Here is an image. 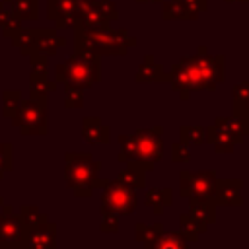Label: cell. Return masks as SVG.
Returning a JSON list of instances; mask_svg holds the SVG:
<instances>
[{
  "instance_id": "19",
  "label": "cell",
  "mask_w": 249,
  "mask_h": 249,
  "mask_svg": "<svg viewBox=\"0 0 249 249\" xmlns=\"http://www.w3.org/2000/svg\"><path fill=\"white\" fill-rule=\"evenodd\" d=\"M189 200V214L198 218L204 224H214L216 222V200L212 196H191Z\"/></svg>"
},
{
  "instance_id": "33",
  "label": "cell",
  "mask_w": 249,
  "mask_h": 249,
  "mask_svg": "<svg viewBox=\"0 0 249 249\" xmlns=\"http://www.w3.org/2000/svg\"><path fill=\"white\" fill-rule=\"evenodd\" d=\"M231 97H233V113H237L243 107V103L249 99V80L237 82L231 89Z\"/></svg>"
},
{
  "instance_id": "17",
  "label": "cell",
  "mask_w": 249,
  "mask_h": 249,
  "mask_svg": "<svg viewBox=\"0 0 249 249\" xmlns=\"http://www.w3.org/2000/svg\"><path fill=\"white\" fill-rule=\"evenodd\" d=\"M4 35L8 39H12V45L19 49L21 54L29 56L31 53H35V41H37V29L33 27H23V25H18V27H10V29H4Z\"/></svg>"
},
{
  "instance_id": "11",
  "label": "cell",
  "mask_w": 249,
  "mask_h": 249,
  "mask_svg": "<svg viewBox=\"0 0 249 249\" xmlns=\"http://www.w3.org/2000/svg\"><path fill=\"white\" fill-rule=\"evenodd\" d=\"M78 12V0H47V18L54 21V27H74Z\"/></svg>"
},
{
  "instance_id": "8",
  "label": "cell",
  "mask_w": 249,
  "mask_h": 249,
  "mask_svg": "<svg viewBox=\"0 0 249 249\" xmlns=\"http://www.w3.org/2000/svg\"><path fill=\"white\" fill-rule=\"evenodd\" d=\"M21 134L27 136H45L49 132L47 124V99H21L16 115L10 119Z\"/></svg>"
},
{
  "instance_id": "9",
  "label": "cell",
  "mask_w": 249,
  "mask_h": 249,
  "mask_svg": "<svg viewBox=\"0 0 249 249\" xmlns=\"http://www.w3.org/2000/svg\"><path fill=\"white\" fill-rule=\"evenodd\" d=\"M0 212V249H25L27 243V231L23 218L16 214L14 206L2 204Z\"/></svg>"
},
{
  "instance_id": "26",
  "label": "cell",
  "mask_w": 249,
  "mask_h": 249,
  "mask_svg": "<svg viewBox=\"0 0 249 249\" xmlns=\"http://www.w3.org/2000/svg\"><path fill=\"white\" fill-rule=\"evenodd\" d=\"M161 16H163V19H195L193 14L179 0L165 2L163 8H161Z\"/></svg>"
},
{
  "instance_id": "21",
  "label": "cell",
  "mask_w": 249,
  "mask_h": 249,
  "mask_svg": "<svg viewBox=\"0 0 249 249\" xmlns=\"http://www.w3.org/2000/svg\"><path fill=\"white\" fill-rule=\"evenodd\" d=\"M144 204L150 206L156 216H160L165 206H171L173 204V191L169 187H154V189H148L146 195H144Z\"/></svg>"
},
{
  "instance_id": "41",
  "label": "cell",
  "mask_w": 249,
  "mask_h": 249,
  "mask_svg": "<svg viewBox=\"0 0 249 249\" xmlns=\"http://www.w3.org/2000/svg\"><path fill=\"white\" fill-rule=\"evenodd\" d=\"M4 2H8V4H14V2H16V0H4Z\"/></svg>"
},
{
  "instance_id": "4",
  "label": "cell",
  "mask_w": 249,
  "mask_h": 249,
  "mask_svg": "<svg viewBox=\"0 0 249 249\" xmlns=\"http://www.w3.org/2000/svg\"><path fill=\"white\" fill-rule=\"evenodd\" d=\"M99 169L101 163L95 161L89 152H68L64 156V181L80 198H89L93 195Z\"/></svg>"
},
{
  "instance_id": "40",
  "label": "cell",
  "mask_w": 249,
  "mask_h": 249,
  "mask_svg": "<svg viewBox=\"0 0 249 249\" xmlns=\"http://www.w3.org/2000/svg\"><path fill=\"white\" fill-rule=\"evenodd\" d=\"M226 2H230V4H239V2H245V0H226Z\"/></svg>"
},
{
  "instance_id": "10",
  "label": "cell",
  "mask_w": 249,
  "mask_h": 249,
  "mask_svg": "<svg viewBox=\"0 0 249 249\" xmlns=\"http://www.w3.org/2000/svg\"><path fill=\"white\" fill-rule=\"evenodd\" d=\"M216 171L202 169V171H181L179 175V195L183 198L191 196H212L216 187Z\"/></svg>"
},
{
  "instance_id": "39",
  "label": "cell",
  "mask_w": 249,
  "mask_h": 249,
  "mask_svg": "<svg viewBox=\"0 0 249 249\" xmlns=\"http://www.w3.org/2000/svg\"><path fill=\"white\" fill-rule=\"evenodd\" d=\"M138 4H160L161 0H136Z\"/></svg>"
},
{
  "instance_id": "24",
  "label": "cell",
  "mask_w": 249,
  "mask_h": 249,
  "mask_svg": "<svg viewBox=\"0 0 249 249\" xmlns=\"http://www.w3.org/2000/svg\"><path fill=\"white\" fill-rule=\"evenodd\" d=\"M152 249H191V241H187L181 231H167L158 237Z\"/></svg>"
},
{
  "instance_id": "29",
  "label": "cell",
  "mask_w": 249,
  "mask_h": 249,
  "mask_svg": "<svg viewBox=\"0 0 249 249\" xmlns=\"http://www.w3.org/2000/svg\"><path fill=\"white\" fill-rule=\"evenodd\" d=\"M56 82L54 80H39V82H29V97L33 99H47L49 93L56 91Z\"/></svg>"
},
{
  "instance_id": "5",
  "label": "cell",
  "mask_w": 249,
  "mask_h": 249,
  "mask_svg": "<svg viewBox=\"0 0 249 249\" xmlns=\"http://www.w3.org/2000/svg\"><path fill=\"white\" fill-rule=\"evenodd\" d=\"M54 82L89 89L99 82V56L74 53L54 68Z\"/></svg>"
},
{
  "instance_id": "38",
  "label": "cell",
  "mask_w": 249,
  "mask_h": 249,
  "mask_svg": "<svg viewBox=\"0 0 249 249\" xmlns=\"http://www.w3.org/2000/svg\"><path fill=\"white\" fill-rule=\"evenodd\" d=\"M233 115H239V117H245L247 121H249V99L243 103V107L237 111V113H233Z\"/></svg>"
},
{
  "instance_id": "35",
  "label": "cell",
  "mask_w": 249,
  "mask_h": 249,
  "mask_svg": "<svg viewBox=\"0 0 249 249\" xmlns=\"http://www.w3.org/2000/svg\"><path fill=\"white\" fill-rule=\"evenodd\" d=\"M191 160V148L185 142H175L171 146V161L173 163H187Z\"/></svg>"
},
{
  "instance_id": "12",
  "label": "cell",
  "mask_w": 249,
  "mask_h": 249,
  "mask_svg": "<svg viewBox=\"0 0 249 249\" xmlns=\"http://www.w3.org/2000/svg\"><path fill=\"white\" fill-rule=\"evenodd\" d=\"M243 181L241 179H216L212 198L222 206H239L243 204Z\"/></svg>"
},
{
  "instance_id": "22",
  "label": "cell",
  "mask_w": 249,
  "mask_h": 249,
  "mask_svg": "<svg viewBox=\"0 0 249 249\" xmlns=\"http://www.w3.org/2000/svg\"><path fill=\"white\" fill-rule=\"evenodd\" d=\"M161 233H163V226L160 222H154V224L136 222V226H134V239L138 243H142L144 249H152Z\"/></svg>"
},
{
  "instance_id": "31",
  "label": "cell",
  "mask_w": 249,
  "mask_h": 249,
  "mask_svg": "<svg viewBox=\"0 0 249 249\" xmlns=\"http://www.w3.org/2000/svg\"><path fill=\"white\" fill-rule=\"evenodd\" d=\"M2 99H4V109H2V115L6 119H12L19 107V101H21V93L18 89H6L2 93Z\"/></svg>"
},
{
  "instance_id": "43",
  "label": "cell",
  "mask_w": 249,
  "mask_h": 249,
  "mask_svg": "<svg viewBox=\"0 0 249 249\" xmlns=\"http://www.w3.org/2000/svg\"><path fill=\"white\" fill-rule=\"evenodd\" d=\"M245 2H247V4H249V0H245Z\"/></svg>"
},
{
  "instance_id": "42",
  "label": "cell",
  "mask_w": 249,
  "mask_h": 249,
  "mask_svg": "<svg viewBox=\"0 0 249 249\" xmlns=\"http://www.w3.org/2000/svg\"><path fill=\"white\" fill-rule=\"evenodd\" d=\"M2 204H4V198H2V196H0V206H2Z\"/></svg>"
},
{
  "instance_id": "3",
  "label": "cell",
  "mask_w": 249,
  "mask_h": 249,
  "mask_svg": "<svg viewBox=\"0 0 249 249\" xmlns=\"http://www.w3.org/2000/svg\"><path fill=\"white\" fill-rule=\"evenodd\" d=\"M119 156L117 160L121 163H126L130 160H138L154 169V165L163 156V128L152 126V128H138L130 134L119 136Z\"/></svg>"
},
{
  "instance_id": "20",
  "label": "cell",
  "mask_w": 249,
  "mask_h": 249,
  "mask_svg": "<svg viewBox=\"0 0 249 249\" xmlns=\"http://www.w3.org/2000/svg\"><path fill=\"white\" fill-rule=\"evenodd\" d=\"M64 37H58L54 29L49 27H41L37 29V41H35V53H41L45 56H53L56 54V51L64 45Z\"/></svg>"
},
{
  "instance_id": "34",
  "label": "cell",
  "mask_w": 249,
  "mask_h": 249,
  "mask_svg": "<svg viewBox=\"0 0 249 249\" xmlns=\"http://www.w3.org/2000/svg\"><path fill=\"white\" fill-rule=\"evenodd\" d=\"M14 165V146L8 142L0 144V179L4 177L6 171H10Z\"/></svg>"
},
{
  "instance_id": "1",
  "label": "cell",
  "mask_w": 249,
  "mask_h": 249,
  "mask_svg": "<svg viewBox=\"0 0 249 249\" xmlns=\"http://www.w3.org/2000/svg\"><path fill=\"white\" fill-rule=\"evenodd\" d=\"M222 80L224 56L210 54L204 45L198 47L196 54L183 56L169 70V86L181 99H189L195 91H214Z\"/></svg>"
},
{
  "instance_id": "7",
  "label": "cell",
  "mask_w": 249,
  "mask_h": 249,
  "mask_svg": "<svg viewBox=\"0 0 249 249\" xmlns=\"http://www.w3.org/2000/svg\"><path fill=\"white\" fill-rule=\"evenodd\" d=\"M119 19V10L111 0H78L74 29L103 31Z\"/></svg>"
},
{
  "instance_id": "32",
  "label": "cell",
  "mask_w": 249,
  "mask_h": 249,
  "mask_svg": "<svg viewBox=\"0 0 249 249\" xmlns=\"http://www.w3.org/2000/svg\"><path fill=\"white\" fill-rule=\"evenodd\" d=\"M84 91L82 88L64 86V107L66 109H82L84 107Z\"/></svg>"
},
{
  "instance_id": "14",
  "label": "cell",
  "mask_w": 249,
  "mask_h": 249,
  "mask_svg": "<svg viewBox=\"0 0 249 249\" xmlns=\"http://www.w3.org/2000/svg\"><path fill=\"white\" fill-rule=\"evenodd\" d=\"M206 142L212 144L218 154H231L235 150V146H237L233 142V138L230 136V132L226 130L224 117H216L214 124L206 126Z\"/></svg>"
},
{
  "instance_id": "25",
  "label": "cell",
  "mask_w": 249,
  "mask_h": 249,
  "mask_svg": "<svg viewBox=\"0 0 249 249\" xmlns=\"http://www.w3.org/2000/svg\"><path fill=\"white\" fill-rule=\"evenodd\" d=\"M179 140L189 146H202V144H206V126L183 124L179 128Z\"/></svg>"
},
{
  "instance_id": "37",
  "label": "cell",
  "mask_w": 249,
  "mask_h": 249,
  "mask_svg": "<svg viewBox=\"0 0 249 249\" xmlns=\"http://www.w3.org/2000/svg\"><path fill=\"white\" fill-rule=\"evenodd\" d=\"M191 14H193V18L196 19L198 18V14L200 12H204L206 8H208V0H179Z\"/></svg>"
},
{
  "instance_id": "23",
  "label": "cell",
  "mask_w": 249,
  "mask_h": 249,
  "mask_svg": "<svg viewBox=\"0 0 249 249\" xmlns=\"http://www.w3.org/2000/svg\"><path fill=\"white\" fill-rule=\"evenodd\" d=\"M179 224H181V233L185 235L187 241H196L200 233H204L208 230V224L200 222L198 218L191 216L189 212L187 214H181L179 216Z\"/></svg>"
},
{
  "instance_id": "36",
  "label": "cell",
  "mask_w": 249,
  "mask_h": 249,
  "mask_svg": "<svg viewBox=\"0 0 249 249\" xmlns=\"http://www.w3.org/2000/svg\"><path fill=\"white\" fill-rule=\"evenodd\" d=\"M99 230L105 233H113L119 230V216L113 212H101V224Z\"/></svg>"
},
{
  "instance_id": "18",
  "label": "cell",
  "mask_w": 249,
  "mask_h": 249,
  "mask_svg": "<svg viewBox=\"0 0 249 249\" xmlns=\"http://www.w3.org/2000/svg\"><path fill=\"white\" fill-rule=\"evenodd\" d=\"M146 171H150V167L138 160H130L124 163V169L117 175V181L132 187V189H144L146 187Z\"/></svg>"
},
{
  "instance_id": "28",
  "label": "cell",
  "mask_w": 249,
  "mask_h": 249,
  "mask_svg": "<svg viewBox=\"0 0 249 249\" xmlns=\"http://www.w3.org/2000/svg\"><path fill=\"white\" fill-rule=\"evenodd\" d=\"M18 25H21V19H19L14 4L0 0V27L10 29V27H18Z\"/></svg>"
},
{
  "instance_id": "30",
  "label": "cell",
  "mask_w": 249,
  "mask_h": 249,
  "mask_svg": "<svg viewBox=\"0 0 249 249\" xmlns=\"http://www.w3.org/2000/svg\"><path fill=\"white\" fill-rule=\"evenodd\" d=\"M19 216L23 218V222H25L27 228L39 226V224H43V222L49 220V216L43 214V212L39 210V206H33V204H25V206H21V208H19Z\"/></svg>"
},
{
  "instance_id": "27",
  "label": "cell",
  "mask_w": 249,
  "mask_h": 249,
  "mask_svg": "<svg viewBox=\"0 0 249 249\" xmlns=\"http://www.w3.org/2000/svg\"><path fill=\"white\" fill-rule=\"evenodd\" d=\"M14 8L21 21H35L39 18V0H16Z\"/></svg>"
},
{
  "instance_id": "13",
  "label": "cell",
  "mask_w": 249,
  "mask_h": 249,
  "mask_svg": "<svg viewBox=\"0 0 249 249\" xmlns=\"http://www.w3.org/2000/svg\"><path fill=\"white\" fill-rule=\"evenodd\" d=\"M25 249H56V224L47 220L29 228Z\"/></svg>"
},
{
  "instance_id": "2",
  "label": "cell",
  "mask_w": 249,
  "mask_h": 249,
  "mask_svg": "<svg viewBox=\"0 0 249 249\" xmlns=\"http://www.w3.org/2000/svg\"><path fill=\"white\" fill-rule=\"evenodd\" d=\"M136 39L124 29H103V31H80L74 29V53L93 56H124Z\"/></svg>"
},
{
  "instance_id": "16",
  "label": "cell",
  "mask_w": 249,
  "mask_h": 249,
  "mask_svg": "<svg viewBox=\"0 0 249 249\" xmlns=\"http://www.w3.org/2000/svg\"><path fill=\"white\" fill-rule=\"evenodd\" d=\"M82 138L84 142L95 144H109L111 142V128L103 124L97 117H86L82 121Z\"/></svg>"
},
{
  "instance_id": "15",
  "label": "cell",
  "mask_w": 249,
  "mask_h": 249,
  "mask_svg": "<svg viewBox=\"0 0 249 249\" xmlns=\"http://www.w3.org/2000/svg\"><path fill=\"white\" fill-rule=\"evenodd\" d=\"M134 80L138 84H158V82H169V72L163 70L161 64L156 62V58L150 54L146 56L138 68H136V74H134Z\"/></svg>"
},
{
  "instance_id": "6",
  "label": "cell",
  "mask_w": 249,
  "mask_h": 249,
  "mask_svg": "<svg viewBox=\"0 0 249 249\" xmlns=\"http://www.w3.org/2000/svg\"><path fill=\"white\" fill-rule=\"evenodd\" d=\"M95 189H101V212H113L117 216H130L138 206L136 189L117 179H97Z\"/></svg>"
}]
</instances>
